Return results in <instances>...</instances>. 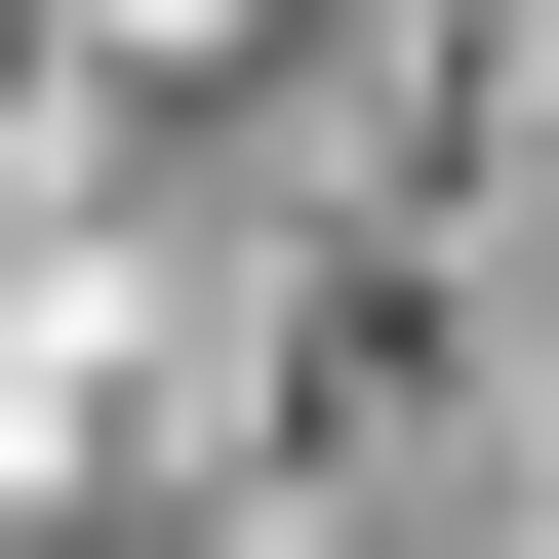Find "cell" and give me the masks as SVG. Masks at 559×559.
<instances>
[{"label":"cell","instance_id":"1","mask_svg":"<svg viewBox=\"0 0 559 559\" xmlns=\"http://www.w3.org/2000/svg\"><path fill=\"white\" fill-rule=\"evenodd\" d=\"M81 40H120V81H200V40H240V0H81Z\"/></svg>","mask_w":559,"mask_h":559}]
</instances>
